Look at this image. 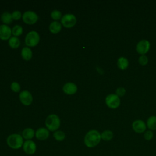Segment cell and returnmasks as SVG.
<instances>
[{
	"label": "cell",
	"instance_id": "obj_5",
	"mask_svg": "<svg viewBox=\"0 0 156 156\" xmlns=\"http://www.w3.org/2000/svg\"><path fill=\"white\" fill-rule=\"evenodd\" d=\"M120 99L116 94H110L105 98V104L110 108L115 109L120 105Z\"/></svg>",
	"mask_w": 156,
	"mask_h": 156
},
{
	"label": "cell",
	"instance_id": "obj_7",
	"mask_svg": "<svg viewBox=\"0 0 156 156\" xmlns=\"http://www.w3.org/2000/svg\"><path fill=\"white\" fill-rule=\"evenodd\" d=\"M22 18L25 23L27 24H34L38 21V16L35 12L28 10L23 13Z\"/></svg>",
	"mask_w": 156,
	"mask_h": 156
},
{
	"label": "cell",
	"instance_id": "obj_30",
	"mask_svg": "<svg viewBox=\"0 0 156 156\" xmlns=\"http://www.w3.org/2000/svg\"><path fill=\"white\" fill-rule=\"evenodd\" d=\"M126 94V90L123 87H119L116 90V94L119 97H122Z\"/></svg>",
	"mask_w": 156,
	"mask_h": 156
},
{
	"label": "cell",
	"instance_id": "obj_16",
	"mask_svg": "<svg viewBox=\"0 0 156 156\" xmlns=\"http://www.w3.org/2000/svg\"><path fill=\"white\" fill-rule=\"evenodd\" d=\"M35 132L32 128H26L22 132V136L26 140H30L35 135Z\"/></svg>",
	"mask_w": 156,
	"mask_h": 156
},
{
	"label": "cell",
	"instance_id": "obj_24",
	"mask_svg": "<svg viewBox=\"0 0 156 156\" xmlns=\"http://www.w3.org/2000/svg\"><path fill=\"white\" fill-rule=\"evenodd\" d=\"M23 27L20 25H15L12 29V33L15 37H18L23 33Z\"/></svg>",
	"mask_w": 156,
	"mask_h": 156
},
{
	"label": "cell",
	"instance_id": "obj_9",
	"mask_svg": "<svg viewBox=\"0 0 156 156\" xmlns=\"http://www.w3.org/2000/svg\"><path fill=\"white\" fill-rule=\"evenodd\" d=\"M24 152L27 155H33L37 151V146L34 141L32 140H26L23 145Z\"/></svg>",
	"mask_w": 156,
	"mask_h": 156
},
{
	"label": "cell",
	"instance_id": "obj_14",
	"mask_svg": "<svg viewBox=\"0 0 156 156\" xmlns=\"http://www.w3.org/2000/svg\"><path fill=\"white\" fill-rule=\"evenodd\" d=\"M35 137L41 141L46 140L49 135V132L46 128L40 127L35 132Z\"/></svg>",
	"mask_w": 156,
	"mask_h": 156
},
{
	"label": "cell",
	"instance_id": "obj_13",
	"mask_svg": "<svg viewBox=\"0 0 156 156\" xmlns=\"http://www.w3.org/2000/svg\"><path fill=\"white\" fill-rule=\"evenodd\" d=\"M77 85L73 82L66 83L63 87V92L69 95H72L75 94L77 92Z\"/></svg>",
	"mask_w": 156,
	"mask_h": 156
},
{
	"label": "cell",
	"instance_id": "obj_12",
	"mask_svg": "<svg viewBox=\"0 0 156 156\" xmlns=\"http://www.w3.org/2000/svg\"><path fill=\"white\" fill-rule=\"evenodd\" d=\"M132 127L133 130L138 133H141L145 132L146 129V124L141 119L134 121L132 124Z\"/></svg>",
	"mask_w": 156,
	"mask_h": 156
},
{
	"label": "cell",
	"instance_id": "obj_21",
	"mask_svg": "<svg viewBox=\"0 0 156 156\" xmlns=\"http://www.w3.org/2000/svg\"><path fill=\"white\" fill-rule=\"evenodd\" d=\"M1 20L4 24H10L13 20L12 17V13H10L8 12H5L2 13L1 16Z\"/></svg>",
	"mask_w": 156,
	"mask_h": 156
},
{
	"label": "cell",
	"instance_id": "obj_10",
	"mask_svg": "<svg viewBox=\"0 0 156 156\" xmlns=\"http://www.w3.org/2000/svg\"><path fill=\"white\" fill-rule=\"evenodd\" d=\"M20 100L21 102L25 105H29L32 104L33 97L31 93L27 90H24L20 93Z\"/></svg>",
	"mask_w": 156,
	"mask_h": 156
},
{
	"label": "cell",
	"instance_id": "obj_18",
	"mask_svg": "<svg viewBox=\"0 0 156 156\" xmlns=\"http://www.w3.org/2000/svg\"><path fill=\"white\" fill-rule=\"evenodd\" d=\"M118 67L122 70L126 69L129 66V61L124 57H120L117 61Z\"/></svg>",
	"mask_w": 156,
	"mask_h": 156
},
{
	"label": "cell",
	"instance_id": "obj_29",
	"mask_svg": "<svg viewBox=\"0 0 156 156\" xmlns=\"http://www.w3.org/2000/svg\"><path fill=\"white\" fill-rule=\"evenodd\" d=\"M21 13L18 10H15L12 13V19L14 20H19L21 18Z\"/></svg>",
	"mask_w": 156,
	"mask_h": 156
},
{
	"label": "cell",
	"instance_id": "obj_1",
	"mask_svg": "<svg viewBox=\"0 0 156 156\" xmlns=\"http://www.w3.org/2000/svg\"><path fill=\"white\" fill-rule=\"evenodd\" d=\"M101 140V133L98 130L93 129L86 133L84 137V144L87 147L92 148L98 145Z\"/></svg>",
	"mask_w": 156,
	"mask_h": 156
},
{
	"label": "cell",
	"instance_id": "obj_17",
	"mask_svg": "<svg viewBox=\"0 0 156 156\" xmlns=\"http://www.w3.org/2000/svg\"><path fill=\"white\" fill-rule=\"evenodd\" d=\"M21 56L25 60H29L32 57V50L29 47H24L21 50Z\"/></svg>",
	"mask_w": 156,
	"mask_h": 156
},
{
	"label": "cell",
	"instance_id": "obj_19",
	"mask_svg": "<svg viewBox=\"0 0 156 156\" xmlns=\"http://www.w3.org/2000/svg\"><path fill=\"white\" fill-rule=\"evenodd\" d=\"M146 126L150 130H156V116H151L149 117L146 122Z\"/></svg>",
	"mask_w": 156,
	"mask_h": 156
},
{
	"label": "cell",
	"instance_id": "obj_28",
	"mask_svg": "<svg viewBox=\"0 0 156 156\" xmlns=\"http://www.w3.org/2000/svg\"><path fill=\"white\" fill-rule=\"evenodd\" d=\"M153 136H154V133H153L152 130H149L145 131L144 134V138L146 140L150 141L152 139Z\"/></svg>",
	"mask_w": 156,
	"mask_h": 156
},
{
	"label": "cell",
	"instance_id": "obj_4",
	"mask_svg": "<svg viewBox=\"0 0 156 156\" xmlns=\"http://www.w3.org/2000/svg\"><path fill=\"white\" fill-rule=\"evenodd\" d=\"M40 41V35L36 31H30L25 37V43L29 47L37 46Z\"/></svg>",
	"mask_w": 156,
	"mask_h": 156
},
{
	"label": "cell",
	"instance_id": "obj_26",
	"mask_svg": "<svg viewBox=\"0 0 156 156\" xmlns=\"http://www.w3.org/2000/svg\"><path fill=\"white\" fill-rule=\"evenodd\" d=\"M10 88L11 90L14 91V92H19L20 90V84L16 82H13L11 83V85H10Z\"/></svg>",
	"mask_w": 156,
	"mask_h": 156
},
{
	"label": "cell",
	"instance_id": "obj_20",
	"mask_svg": "<svg viewBox=\"0 0 156 156\" xmlns=\"http://www.w3.org/2000/svg\"><path fill=\"white\" fill-rule=\"evenodd\" d=\"M101 140L106 141H110L113 137V133L110 130H105L101 133Z\"/></svg>",
	"mask_w": 156,
	"mask_h": 156
},
{
	"label": "cell",
	"instance_id": "obj_3",
	"mask_svg": "<svg viewBox=\"0 0 156 156\" xmlns=\"http://www.w3.org/2000/svg\"><path fill=\"white\" fill-rule=\"evenodd\" d=\"M45 125L48 130L55 132L60 127V119L57 115L51 114L46 118Z\"/></svg>",
	"mask_w": 156,
	"mask_h": 156
},
{
	"label": "cell",
	"instance_id": "obj_15",
	"mask_svg": "<svg viewBox=\"0 0 156 156\" xmlns=\"http://www.w3.org/2000/svg\"><path fill=\"white\" fill-rule=\"evenodd\" d=\"M49 30L51 33L52 34H57L58 33L61 29H62V25L61 23L57 21H54L52 22L50 25H49Z\"/></svg>",
	"mask_w": 156,
	"mask_h": 156
},
{
	"label": "cell",
	"instance_id": "obj_23",
	"mask_svg": "<svg viewBox=\"0 0 156 156\" xmlns=\"http://www.w3.org/2000/svg\"><path fill=\"white\" fill-rule=\"evenodd\" d=\"M53 136L55 140L62 141L65 138V133L62 130H56L54 132Z\"/></svg>",
	"mask_w": 156,
	"mask_h": 156
},
{
	"label": "cell",
	"instance_id": "obj_25",
	"mask_svg": "<svg viewBox=\"0 0 156 156\" xmlns=\"http://www.w3.org/2000/svg\"><path fill=\"white\" fill-rule=\"evenodd\" d=\"M51 16L54 20L57 21L62 18V13L59 10H54L51 13Z\"/></svg>",
	"mask_w": 156,
	"mask_h": 156
},
{
	"label": "cell",
	"instance_id": "obj_22",
	"mask_svg": "<svg viewBox=\"0 0 156 156\" xmlns=\"http://www.w3.org/2000/svg\"><path fill=\"white\" fill-rule=\"evenodd\" d=\"M9 44L12 48L16 49L20 46V41L17 37H11L9 40Z\"/></svg>",
	"mask_w": 156,
	"mask_h": 156
},
{
	"label": "cell",
	"instance_id": "obj_8",
	"mask_svg": "<svg viewBox=\"0 0 156 156\" xmlns=\"http://www.w3.org/2000/svg\"><path fill=\"white\" fill-rule=\"evenodd\" d=\"M150 43L147 40H141L136 44V49L138 54L141 55H144L146 54L150 49Z\"/></svg>",
	"mask_w": 156,
	"mask_h": 156
},
{
	"label": "cell",
	"instance_id": "obj_6",
	"mask_svg": "<svg viewBox=\"0 0 156 156\" xmlns=\"http://www.w3.org/2000/svg\"><path fill=\"white\" fill-rule=\"evenodd\" d=\"M76 17L71 13H67L64 15L61 18L62 24L66 28H70L73 27L76 23Z\"/></svg>",
	"mask_w": 156,
	"mask_h": 156
},
{
	"label": "cell",
	"instance_id": "obj_27",
	"mask_svg": "<svg viewBox=\"0 0 156 156\" xmlns=\"http://www.w3.org/2000/svg\"><path fill=\"white\" fill-rule=\"evenodd\" d=\"M138 62L141 65H146L148 62V58L145 55H141L138 58Z\"/></svg>",
	"mask_w": 156,
	"mask_h": 156
},
{
	"label": "cell",
	"instance_id": "obj_2",
	"mask_svg": "<svg viewBox=\"0 0 156 156\" xmlns=\"http://www.w3.org/2000/svg\"><path fill=\"white\" fill-rule=\"evenodd\" d=\"M7 145L13 149H18L23 147L24 141L22 135L18 133L10 135L6 140Z\"/></svg>",
	"mask_w": 156,
	"mask_h": 156
},
{
	"label": "cell",
	"instance_id": "obj_11",
	"mask_svg": "<svg viewBox=\"0 0 156 156\" xmlns=\"http://www.w3.org/2000/svg\"><path fill=\"white\" fill-rule=\"evenodd\" d=\"M12 29L6 24L0 25V39L2 40H9L12 35Z\"/></svg>",
	"mask_w": 156,
	"mask_h": 156
}]
</instances>
